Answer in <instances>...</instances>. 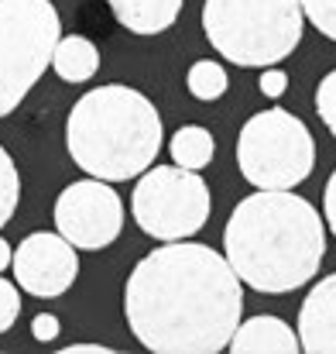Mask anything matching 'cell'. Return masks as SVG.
Instances as JSON below:
<instances>
[{"instance_id": "5bb4252c", "label": "cell", "mask_w": 336, "mask_h": 354, "mask_svg": "<svg viewBox=\"0 0 336 354\" xmlns=\"http://www.w3.org/2000/svg\"><path fill=\"white\" fill-rule=\"evenodd\" d=\"M168 151H172V162H175V165L192 169V172H203V169L213 162V155H217V141H213V134H210L206 127L186 124V127H179V131L172 134Z\"/></svg>"}, {"instance_id": "8fae6325", "label": "cell", "mask_w": 336, "mask_h": 354, "mask_svg": "<svg viewBox=\"0 0 336 354\" xmlns=\"http://www.w3.org/2000/svg\"><path fill=\"white\" fill-rule=\"evenodd\" d=\"M233 354H299V334L281 317H250L247 324H237L230 344Z\"/></svg>"}, {"instance_id": "7a4b0ae2", "label": "cell", "mask_w": 336, "mask_h": 354, "mask_svg": "<svg viewBox=\"0 0 336 354\" xmlns=\"http://www.w3.org/2000/svg\"><path fill=\"white\" fill-rule=\"evenodd\" d=\"M226 261L257 292H292L306 286L326 254V224L316 207L288 189L244 196L224 231Z\"/></svg>"}, {"instance_id": "2e32d148", "label": "cell", "mask_w": 336, "mask_h": 354, "mask_svg": "<svg viewBox=\"0 0 336 354\" xmlns=\"http://www.w3.org/2000/svg\"><path fill=\"white\" fill-rule=\"evenodd\" d=\"M17 203H21V176H17L10 151L0 145V227L14 217Z\"/></svg>"}, {"instance_id": "5b68a950", "label": "cell", "mask_w": 336, "mask_h": 354, "mask_svg": "<svg viewBox=\"0 0 336 354\" xmlns=\"http://www.w3.org/2000/svg\"><path fill=\"white\" fill-rule=\"evenodd\" d=\"M59 38L52 0H0V118L14 114L45 76Z\"/></svg>"}, {"instance_id": "9c48e42d", "label": "cell", "mask_w": 336, "mask_h": 354, "mask_svg": "<svg viewBox=\"0 0 336 354\" xmlns=\"http://www.w3.org/2000/svg\"><path fill=\"white\" fill-rule=\"evenodd\" d=\"M10 268H14L17 289L38 299H55L72 289L79 275V254H76V244H69L62 234L34 231L14 248Z\"/></svg>"}, {"instance_id": "7c38bea8", "label": "cell", "mask_w": 336, "mask_h": 354, "mask_svg": "<svg viewBox=\"0 0 336 354\" xmlns=\"http://www.w3.org/2000/svg\"><path fill=\"white\" fill-rule=\"evenodd\" d=\"M113 17L130 31V35H161L168 31L186 0H107Z\"/></svg>"}, {"instance_id": "ffe728a7", "label": "cell", "mask_w": 336, "mask_h": 354, "mask_svg": "<svg viewBox=\"0 0 336 354\" xmlns=\"http://www.w3.org/2000/svg\"><path fill=\"white\" fill-rule=\"evenodd\" d=\"M59 330H62V324H59V317H55V313H38V317L31 320V337H34V341H41V344L55 341V337H59Z\"/></svg>"}, {"instance_id": "6da1fadb", "label": "cell", "mask_w": 336, "mask_h": 354, "mask_svg": "<svg viewBox=\"0 0 336 354\" xmlns=\"http://www.w3.org/2000/svg\"><path fill=\"white\" fill-rule=\"evenodd\" d=\"M244 313V282L226 254L186 241L148 251L123 286V317L155 354L224 351Z\"/></svg>"}, {"instance_id": "52a82bcc", "label": "cell", "mask_w": 336, "mask_h": 354, "mask_svg": "<svg viewBox=\"0 0 336 354\" xmlns=\"http://www.w3.org/2000/svg\"><path fill=\"white\" fill-rule=\"evenodd\" d=\"M213 200L199 172L182 165H155L137 176L130 214L137 227L155 241H186L210 221Z\"/></svg>"}, {"instance_id": "ac0fdd59", "label": "cell", "mask_w": 336, "mask_h": 354, "mask_svg": "<svg viewBox=\"0 0 336 354\" xmlns=\"http://www.w3.org/2000/svg\"><path fill=\"white\" fill-rule=\"evenodd\" d=\"M316 114L330 127V134H336V69L330 76H323V83L316 90Z\"/></svg>"}, {"instance_id": "e0dca14e", "label": "cell", "mask_w": 336, "mask_h": 354, "mask_svg": "<svg viewBox=\"0 0 336 354\" xmlns=\"http://www.w3.org/2000/svg\"><path fill=\"white\" fill-rule=\"evenodd\" d=\"M302 14L309 17V24L326 35L330 41H336V0H299Z\"/></svg>"}, {"instance_id": "ba28073f", "label": "cell", "mask_w": 336, "mask_h": 354, "mask_svg": "<svg viewBox=\"0 0 336 354\" xmlns=\"http://www.w3.org/2000/svg\"><path fill=\"white\" fill-rule=\"evenodd\" d=\"M55 227L79 251H103L123 231V203L103 179H79L55 200Z\"/></svg>"}, {"instance_id": "4fadbf2b", "label": "cell", "mask_w": 336, "mask_h": 354, "mask_svg": "<svg viewBox=\"0 0 336 354\" xmlns=\"http://www.w3.org/2000/svg\"><path fill=\"white\" fill-rule=\"evenodd\" d=\"M52 69L66 83H86L100 69V52L86 35H66V38H59V45L52 52Z\"/></svg>"}, {"instance_id": "cb8c5ba5", "label": "cell", "mask_w": 336, "mask_h": 354, "mask_svg": "<svg viewBox=\"0 0 336 354\" xmlns=\"http://www.w3.org/2000/svg\"><path fill=\"white\" fill-rule=\"evenodd\" d=\"M10 254H14V251H10V244L0 237V272H7V265H10Z\"/></svg>"}, {"instance_id": "d6986e66", "label": "cell", "mask_w": 336, "mask_h": 354, "mask_svg": "<svg viewBox=\"0 0 336 354\" xmlns=\"http://www.w3.org/2000/svg\"><path fill=\"white\" fill-rule=\"evenodd\" d=\"M21 317V289L7 279H0V334H7Z\"/></svg>"}, {"instance_id": "3957f363", "label": "cell", "mask_w": 336, "mask_h": 354, "mask_svg": "<svg viewBox=\"0 0 336 354\" xmlns=\"http://www.w3.org/2000/svg\"><path fill=\"white\" fill-rule=\"evenodd\" d=\"M161 114L134 86H97L76 100L66 120L72 162L103 183L137 179L161 151Z\"/></svg>"}, {"instance_id": "8992f818", "label": "cell", "mask_w": 336, "mask_h": 354, "mask_svg": "<svg viewBox=\"0 0 336 354\" xmlns=\"http://www.w3.org/2000/svg\"><path fill=\"white\" fill-rule=\"evenodd\" d=\"M237 165L254 189H292L316 169V141L295 114L271 107L240 127Z\"/></svg>"}, {"instance_id": "44dd1931", "label": "cell", "mask_w": 336, "mask_h": 354, "mask_svg": "<svg viewBox=\"0 0 336 354\" xmlns=\"http://www.w3.org/2000/svg\"><path fill=\"white\" fill-rule=\"evenodd\" d=\"M261 93L268 97V100H278L285 90H288V76L281 73V69H271V66H264V76H261Z\"/></svg>"}, {"instance_id": "7402d4cb", "label": "cell", "mask_w": 336, "mask_h": 354, "mask_svg": "<svg viewBox=\"0 0 336 354\" xmlns=\"http://www.w3.org/2000/svg\"><path fill=\"white\" fill-rule=\"evenodd\" d=\"M323 217H326V224H330V231L336 237V169L330 176V183H326V189H323Z\"/></svg>"}, {"instance_id": "9a60e30c", "label": "cell", "mask_w": 336, "mask_h": 354, "mask_svg": "<svg viewBox=\"0 0 336 354\" xmlns=\"http://www.w3.org/2000/svg\"><path fill=\"white\" fill-rule=\"evenodd\" d=\"M186 86H189V93H192L196 100L210 104V100H220V97H224L226 86H230V80H226V69L220 66V62H213V59H199V62L189 66V73H186Z\"/></svg>"}, {"instance_id": "277c9868", "label": "cell", "mask_w": 336, "mask_h": 354, "mask_svg": "<svg viewBox=\"0 0 336 354\" xmlns=\"http://www.w3.org/2000/svg\"><path fill=\"white\" fill-rule=\"evenodd\" d=\"M299 0H206L203 31L226 62L264 69L288 59L302 41Z\"/></svg>"}, {"instance_id": "30bf717a", "label": "cell", "mask_w": 336, "mask_h": 354, "mask_svg": "<svg viewBox=\"0 0 336 354\" xmlns=\"http://www.w3.org/2000/svg\"><path fill=\"white\" fill-rule=\"evenodd\" d=\"M299 344L309 354H336V272L309 289L299 310Z\"/></svg>"}, {"instance_id": "603a6c76", "label": "cell", "mask_w": 336, "mask_h": 354, "mask_svg": "<svg viewBox=\"0 0 336 354\" xmlns=\"http://www.w3.org/2000/svg\"><path fill=\"white\" fill-rule=\"evenodd\" d=\"M62 351H110V348H107V344H86V341H79V344H66V348H62Z\"/></svg>"}]
</instances>
